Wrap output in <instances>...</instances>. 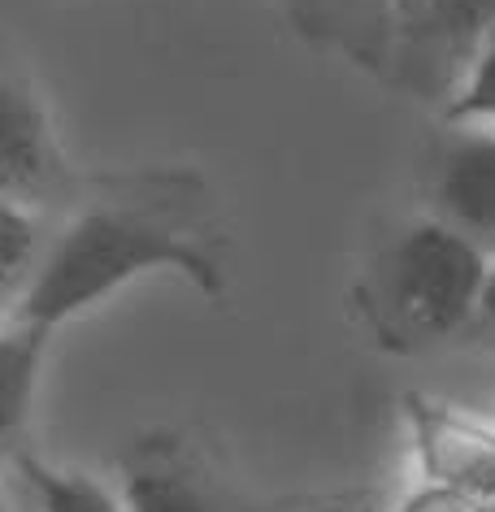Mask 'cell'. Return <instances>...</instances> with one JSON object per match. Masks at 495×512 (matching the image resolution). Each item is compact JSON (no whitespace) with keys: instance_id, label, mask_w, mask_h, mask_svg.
I'll use <instances>...</instances> for the list:
<instances>
[{"instance_id":"6da1fadb","label":"cell","mask_w":495,"mask_h":512,"mask_svg":"<svg viewBox=\"0 0 495 512\" xmlns=\"http://www.w3.org/2000/svg\"><path fill=\"white\" fill-rule=\"evenodd\" d=\"M148 270H174L205 291L218 296L222 274L200 248L174 239L170 230L152 226L148 217L118 213V209H96L83 213L66 235L57 239L53 256H44L40 270L18 300V322L53 330L70 322L74 313L92 309L105 296H113L122 283L148 274Z\"/></svg>"},{"instance_id":"7a4b0ae2","label":"cell","mask_w":495,"mask_h":512,"mask_svg":"<svg viewBox=\"0 0 495 512\" xmlns=\"http://www.w3.org/2000/svg\"><path fill=\"white\" fill-rule=\"evenodd\" d=\"M491 261L448 222H422L391 248L387 287L400 317L426 335H452L478 313Z\"/></svg>"},{"instance_id":"3957f363","label":"cell","mask_w":495,"mask_h":512,"mask_svg":"<svg viewBox=\"0 0 495 512\" xmlns=\"http://www.w3.org/2000/svg\"><path fill=\"white\" fill-rule=\"evenodd\" d=\"M404 417L413 430V452L426 482L456 486L465 495H478L491 504L495 495V430L474 417H461L456 408L430 404L422 395L404 400Z\"/></svg>"},{"instance_id":"277c9868","label":"cell","mask_w":495,"mask_h":512,"mask_svg":"<svg viewBox=\"0 0 495 512\" xmlns=\"http://www.w3.org/2000/svg\"><path fill=\"white\" fill-rule=\"evenodd\" d=\"M439 222L456 226L478 248L495 243V131H474L456 144L435 178Z\"/></svg>"},{"instance_id":"5b68a950","label":"cell","mask_w":495,"mask_h":512,"mask_svg":"<svg viewBox=\"0 0 495 512\" xmlns=\"http://www.w3.org/2000/svg\"><path fill=\"white\" fill-rule=\"evenodd\" d=\"M53 170V139L44 109L27 87L0 79V196L27 200Z\"/></svg>"},{"instance_id":"8992f818","label":"cell","mask_w":495,"mask_h":512,"mask_svg":"<svg viewBox=\"0 0 495 512\" xmlns=\"http://www.w3.org/2000/svg\"><path fill=\"white\" fill-rule=\"evenodd\" d=\"M48 339H53L48 330L27 326V322H14L9 330H0V456L14 447V439L31 417Z\"/></svg>"},{"instance_id":"52a82bcc","label":"cell","mask_w":495,"mask_h":512,"mask_svg":"<svg viewBox=\"0 0 495 512\" xmlns=\"http://www.w3.org/2000/svg\"><path fill=\"white\" fill-rule=\"evenodd\" d=\"M18 469L31 495L40 499V512H126V499H118L105 482L87 478V473L53 469L35 456H18Z\"/></svg>"},{"instance_id":"ba28073f","label":"cell","mask_w":495,"mask_h":512,"mask_svg":"<svg viewBox=\"0 0 495 512\" xmlns=\"http://www.w3.org/2000/svg\"><path fill=\"white\" fill-rule=\"evenodd\" d=\"M413 14L452 53H478L495 31V0H417Z\"/></svg>"},{"instance_id":"9c48e42d","label":"cell","mask_w":495,"mask_h":512,"mask_svg":"<svg viewBox=\"0 0 495 512\" xmlns=\"http://www.w3.org/2000/svg\"><path fill=\"white\" fill-rule=\"evenodd\" d=\"M126 512H222L200 486L179 469H135L126 478Z\"/></svg>"},{"instance_id":"30bf717a","label":"cell","mask_w":495,"mask_h":512,"mask_svg":"<svg viewBox=\"0 0 495 512\" xmlns=\"http://www.w3.org/2000/svg\"><path fill=\"white\" fill-rule=\"evenodd\" d=\"M35 252H40V235H35V222L22 209V200L0 196V291L5 296H14L35 278L40 270Z\"/></svg>"},{"instance_id":"8fae6325","label":"cell","mask_w":495,"mask_h":512,"mask_svg":"<svg viewBox=\"0 0 495 512\" xmlns=\"http://www.w3.org/2000/svg\"><path fill=\"white\" fill-rule=\"evenodd\" d=\"M448 122H456V126H487V131L495 126V31L487 35V44L474 53L469 79L448 105Z\"/></svg>"},{"instance_id":"7c38bea8","label":"cell","mask_w":495,"mask_h":512,"mask_svg":"<svg viewBox=\"0 0 495 512\" xmlns=\"http://www.w3.org/2000/svg\"><path fill=\"white\" fill-rule=\"evenodd\" d=\"M478 508H487V499L465 495V491H456V486H439V482H426L422 478V486H413V491L400 499L396 512H478Z\"/></svg>"},{"instance_id":"4fadbf2b","label":"cell","mask_w":495,"mask_h":512,"mask_svg":"<svg viewBox=\"0 0 495 512\" xmlns=\"http://www.w3.org/2000/svg\"><path fill=\"white\" fill-rule=\"evenodd\" d=\"M478 317L495 326V261H491V274H487V287H482V300H478Z\"/></svg>"},{"instance_id":"5bb4252c","label":"cell","mask_w":495,"mask_h":512,"mask_svg":"<svg viewBox=\"0 0 495 512\" xmlns=\"http://www.w3.org/2000/svg\"><path fill=\"white\" fill-rule=\"evenodd\" d=\"M396 5L404 9V14H413V5H417V0H396Z\"/></svg>"},{"instance_id":"9a60e30c","label":"cell","mask_w":495,"mask_h":512,"mask_svg":"<svg viewBox=\"0 0 495 512\" xmlns=\"http://www.w3.org/2000/svg\"><path fill=\"white\" fill-rule=\"evenodd\" d=\"M5 304H9V296H5V291H0V317H5Z\"/></svg>"},{"instance_id":"2e32d148","label":"cell","mask_w":495,"mask_h":512,"mask_svg":"<svg viewBox=\"0 0 495 512\" xmlns=\"http://www.w3.org/2000/svg\"><path fill=\"white\" fill-rule=\"evenodd\" d=\"M478 512H491V504H487V508H478Z\"/></svg>"},{"instance_id":"e0dca14e","label":"cell","mask_w":495,"mask_h":512,"mask_svg":"<svg viewBox=\"0 0 495 512\" xmlns=\"http://www.w3.org/2000/svg\"><path fill=\"white\" fill-rule=\"evenodd\" d=\"M491 512H495V495H491Z\"/></svg>"}]
</instances>
